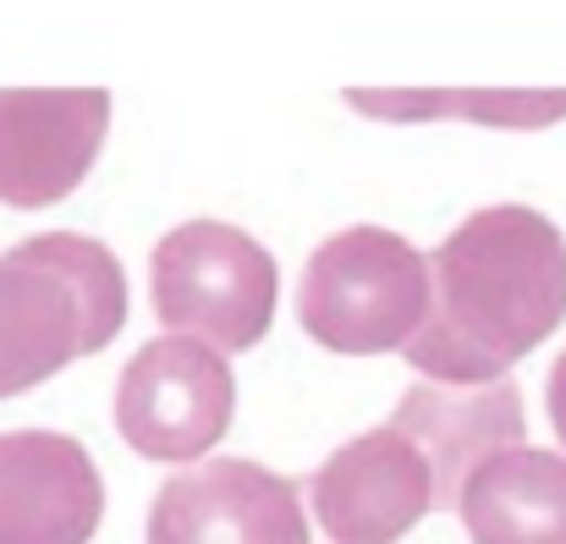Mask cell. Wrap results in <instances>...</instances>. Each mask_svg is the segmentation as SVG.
Instances as JSON below:
<instances>
[{
	"mask_svg": "<svg viewBox=\"0 0 566 544\" xmlns=\"http://www.w3.org/2000/svg\"><path fill=\"white\" fill-rule=\"evenodd\" d=\"M434 308L401 358L440 385H495L566 320V237L528 203L473 209L429 253Z\"/></svg>",
	"mask_w": 566,
	"mask_h": 544,
	"instance_id": "1",
	"label": "cell"
},
{
	"mask_svg": "<svg viewBox=\"0 0 566 544\" xmlns=\"http://www.w3.org/2000/svg\"><path fill=\"white\" fill-rule=\"evenodd\" d=\"M122 325L127 270L99 237H22L0 253V401L105 353Z\"/></svg>",
	"mask_w": 566,
	"mask_h": 544,
	"instance_id": "2",
	"label": "cell"
},
{
	"mask_svg": "<svg viewBox=\"0 0 566 544\" xmlns=\"http://www.w3.org/2000/svg\"><path fill=\"white\" fill-rule=\"evenodd\" d=\"M434 308V270L407 237L385 226H347L325 237L297 286L303 331L342 358L407 353Z\"/></svg>",
	"mask_w": 566,
	"mask_h": 544,
	"instance_id": "3",
	"label": "cell"
},
{
	"mask_svg": "<svg viewBox=\"0 0 566 544\" xmlns=\"http://www.w3.org/2000/svg\"><path fill=\"white\" fill-rule=\"evenodd\" d=\"M155 320L220 353H248L270 336L281 303L275 253L226 220H188L149 253Z\"/></svg>",
	"mask_w": 566,
	"mask_h": 544,
	"instance_id": "4",
	"label": "cell"
},
{
	"mask_svg": "<svg viewBox=\"0 0 566 544\" xmlns=\"http://www.w3.org/2000/svg\"><path fill=\"white\" fill-rule=\"evenodd\" d=\"M237 418V379L220 347L198 336L144 342L116 379V429L144 462L192 468Z\"/></svg>",
	"mask_w": 566,
	"mask_h": 544,
	"instance_id": "5",
	"label": "cell"
},
{
	"mask_svg": "<svg viewBox=\"0 0 566 544\" xmlns=\"http://www.w3.org/2000/svg\"><path fill=\"white\" fill-rule=\"evenodd\" d=\"M303 495L319 544H396L440 512V473L407 423L385 418L336 446L303 479Z\"/></svg>",
	"mask_w": 566,
	"mask_h": 544,
	"instance_id": "6",
	"label": "cell"
},
{
	"mask_svg": "<svg viewBox=\"0 0 566 544\" xmlns=\"http://www.w3.org/2000/svg\"><path fill=\"white\" fill-rule=\"evenodd\" d=\"M149 544H319V529L297 479L253 457H214L160 484Z\"/></svg>",
	"mask_w": 566,
	"mask_h": 544,
	"instance_id": "7",
	"label": "cell"
},
{
	"mask_svg": "<svg viewBox=\"0 0 566 544\" xmlns=\"http://www.w3.org/2000/svg\"><path fill=\"white\" fill-rule=\"evenodd\" d=\"M111 138L105 88H0V203L50 209L72 198Z\"/></svg>",
	"mask_w": 566,
	"mask_h": 544,
	"instance_id": "8",
	"label": "cell"
},
{
	"mask_svg": "<svg viewBox=\"0 0 566 544\" xmlns=\"http://www.w3.org/2000/svg\"><path fill=\"white\" fill-rule=\"evenodd\" d=\"M105 523V479L61 429L0 435V544H88Z\"/></svg>",
	"mask_w": 566,
	"mask_h": 544,
	"instance_id": "9",
	"label": "cell"
},
{
	"mask_svg": "<svg viewBox=\"0 0 566 544\" xmlns=\"http://www.w3.org/2000/svg\"><path fill=\"white\" fill-rule=\"evenodd\" d=\"M396 423H407V435L429 451L434 473H440V512H457L462 506V490L468 479L512 451V446H528V418H523V390L506 379L495 385H412L396 412Z\"/></svg>",
	"mask_w": 566,
	"mask_h": 544,
	"instance_id": "10",
	"label": "cell"
},
{
	"mask_svg": "<svg viewBox=\"0 0 566 544\" xmlns=\"http://www.w3.org/2000/svg\"><path fill=\"white\" fill-rule=\"evenodd\" d=\"M457 517L473 544H566V457L534 446L490 457L468 479Z\"/></svg>",
	"mask_w": 566,
	"mask_h": 544,
	"instance_id": "11",
	"label": "cell"
},
{
	"mask_svg": "<svg viewBox=\"0 0 566 544\" xmlns=\"http://www.w3.org/2000/svg\"><path fill=\"white\" fill-rule=\"evenodd\" d=\"M369 122H468L495 133H545L566 122V88H347L342 94Z\"/></svg>",
	"mask_w": 566,
	"mask_h": 544,
	"instance_id": "12",
	"label": "cell"
},
{
	"mask_svg": "<svg viewBox=\"0 0 566 544\" xmlns=\"http://www.w3.org/2000/svg\"><path fill=\"white\" fill-rule=\"evenodd\" d=\"M545 412H551V429H556V440H562V451H566V353L556 358V368H551V385H545Z\"/></svg>",
	"mask_w": 566,
	"mask_h": 544,
	"instance_id": "13",
	"label": "cell"
}]
</instances>
